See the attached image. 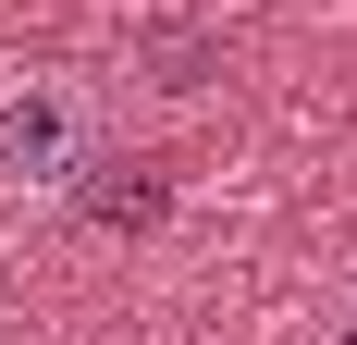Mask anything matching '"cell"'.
Returning a JSON list of instances; mask_svg holds the SVG:
<instances>
[{
	"mask_svg": "<svg viewBox=\"0 0 357 345\" xmlns=\"http://www.w3.org/2000/svg\"><path fill=\"white\" fill-rule=\"evenodd\" d=\"M86 172H99V99H86L74 74H13V87H0V198L50 210V198H74Z\"/></svg>",
	"mask_w": 357,
	"mask_h": 345,
	"instance_id": "6da1fadb",
	"label": "cell"
},
{
	"mask_svg": "<svg viewBox=\"0 0 357 345\" xmlns=\"http://www.w3.org/2000/svg\"><path fill=\"white\" fill-rule=\"evenodd\" d=\"M74 198H86V222H111V235H136V222H160V172H148V161H123L111 185H74Z\"/></svg>",
	"mask_w": 357,
	"mask_h": 345,
	"instance_id": "7a4b0ae2",
	"label": "cell"
},
{
	"mask_svg": "<svg viewBox=\"0 0 357 345\" xmlns=\"http://www.w3.org/2000/svg\"><path fill=\"white\" fill-rule=\"evenodd\" d=\"M148 62H160V87H210V62H222V50H210L197 25H148Z\"/></svg>",
	"mask_w": 357,
	"mask_h": 345,
	"instance_id": "3957f363",
	"label": "cell"
},
{
	"mask_svg": "<svg viewBox=\"0 0 357 345\" xmlns=\"http://www.w3.org/2000/svg\"><path fill=\"white\" fill-rule=\"evenodd\" d=\"M345 345H357V321H345Z\"/></svg>",
	"mask_w": 357,
	"mask_h": 345,
	"instance_id": "277c9868",
	"label": "cell"
},
{
	"mask_svg": "<svg viewBox=\"0 0 357 345\" xmlns=\"http://www.w3.org/2000/svg\"><path fill=\"white\" fill-rule=\"evenodd\" d=\"M13 345H37V333H13Z\"/></svg>",
	"mask_w": 357,
	"mask_h": 345,
	"instance_id": "5b68a950",
	"label": "cell"
}]
</instances>
